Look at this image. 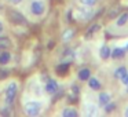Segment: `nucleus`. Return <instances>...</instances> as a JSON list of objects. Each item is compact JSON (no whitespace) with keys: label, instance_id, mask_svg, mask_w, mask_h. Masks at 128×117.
I'll use <instances>...</instances> for the list:
<instances>
[{"label":"nucleus","instance_id":"f257e3e1","mask_svg":"<svg viewBox=\"0 0 128 117\" xmlns=\"http://www.w3.org/2000/svg\"><path fill=\"white\" fill-rule=\"evenodd\" d=\"M18 95V84L15 81L8 84V87L6 88V92H4V100H6L7 108H11L15 102V98Z\"/></svg>","mask_w":128,"mask_h":117},{"label":"nucleus","instance_id":"f03ea898","mask_svg":"<svg viewBox=\"0 0 128 117\" xmlns=\"http://www.w3.org/2000/svg\"><path fill=\"white\" fill-rule=\"evenodd\" d=\"M6 17L8 18V21L11 24H14V25H25L26 24V18L24 14H21L20 11H17V10H7L6 12Z\"/></svg>","mask_w":128,"mask_h":117},{"label":"nucleus","instance_id":"7ed1b4c3","mask_svg":"<svg viewBox=\"0 0 128 117\" xmlns=\"http://www.w3.org/2000/svg\"><path fill=\"white\" fill-rule=\"evenodd\" d=\"M24 110H25V113L28 114V116L30 117H34V116H39L40 112H42V103L39 102H28L25 103V106H24Z\"/></svg>","mask_w":128,"mask_h":117},{"label":"nucleus","instance_id":"20e7f679","mask_svg":"<svg viewBox=\"0 0 128 117\" xmlns=\"http://www.w3.org/2000/svg\"><path fill=\"white\" fill-rule=\"evenodd\" d=\"M30 11L33 15H37V17H40V15L44 14L46 11V6L43 2H40V0H34V2H32L30 4Z\"/></svg>","mask_w":128,"mask_h":117},{"label":"nucleus","instance_id":"39448f33","mask_svg":"<svg viewBox=\"0 0 128 117\" xmlns=\"http://www.w3.org/2000/svg\"><path fill=\"white\" fill-rule=\"evenodd\" d=\"M69 68H70L69 62H62V64H59L58 66L55 68V72H56V74H59V76H66L68 73H69Z\"/></svg>","mask_w":128,"mask_h":117},{"label":"nucleus","instance_id":"423d86ee","mask_svg":"<svg viewBox=\"0 0 128 117\" xmlns=\"http://www.w3.org/2000/svg\"><path fill=\"white\" fill-rule=\"evenodd\" d=\"M46 91L48 94H55L58 91V84H56V81L52 80V78H48L47 83H46Z\"/></svg>","mask_w":128,"mask_h":117},{"label":"nucleus","instance_id":"0eeeda50","mask_svg":"<svg viewBox=\"0 0 128 117\" xmlns=\"http://www.w3.org/2000/svg\"><path fill=\"white\" fill-rule=\"evenodd\" d=\"M99 29H100V25H98V24L91 25L88 29H87V32H86V39H91V37H94V34L98 33Z\"/></svg>","mask_w":128,"mask_h":117},{"label":"nucleus","instance_id":"6e6552de","mask_svg":"<svg viewBox=\"0 0 128 117\" xmlns=\"http://www.w3.org/2000/svg\"><path fill=\"white\" fill-rule=\"evenodd\" d=\"M11 59V54L8 52L7 50L0 51V65H7Z\"/></svg>","mask_w":128,"mask_h":117},{"label":"nucleus","instance_id":"1a4fd4ad","mask_svg":"<svg viewBox=\"0 0 128 117\" xmlns=\"http://www.w3.org/2000/svg\"><path fill=\"white\" fill-rule=\"evenodd\" d=\"M77 76H78V78H80L81 81H86V80H88V78L91 77V70L87 69V68H83V69L78 70Z\"/></svg>","mask_w":128,"mask_h":117},{"label":"nucleus","instance_id":"9d476101","mask_svg":"<svg viewBox=\"0 0 128 117\" xmlns=\"http://www.w3.org/2000/svg\"><path fill=\"white\" fill-rule=\"evenodd\" d=\"M10 47H11V40H10L8 37H6V36L0 37V51L8 50Z\"/></svg>","mask_w":128,"mask_h":117},{"label":"nucleus","instance_id":"9b49d317","mask_svg":"<svg viewBox=\"0 0 128 117\" xmlns=\"http://www.w3.org/2000/svg\"><path fill=\"white\" fill-rule=\"evenodd\" d=\"M73 37H74V29H65V32L62 33V40L65 43L70 42Z\"/></svg>","mask_w":128,"mask_h":117},{"label":"nucleus","instance_id":"f8f14e48","mask_svg":"<svg viewBox=\"0 0 128 117\" xmlns=\"http://www.w3.org/2000/svg\"><path fill=\"white\" fill-rule=\"evenodd\" d=\"M62 116L64 117H77L78 116V112L76 109H72V108H66L62 110Z\"/></svg>","mask_w":128,"mask_h":117},{"label":"nucleus","instance_id":"ddd939ff","mask_svg":"<svg viewBox=\"0 0 128 117\" xmlns=\"http://www.w3.org/2000/svg\"><path fill=\"white\" fill-rule=\"evenodd\" d=\"M88 86H90V88H91V90H99L100 88L99 80L95 78V77H90L88 78Z\"/></svg>","mask_w":128,"mask_h":117},{"label":"nucleus","instance_id":"4468645a","mask_svg":"<svg viewBox=\"0 0 128 117\" xmlns=\"http://www.w3.org/2000/svg\"><path fill=\"white\" fill-rule=\"evenodd\" d=\"M99 55H100V58H102V59H108L109 56L112 55V51H110V48H109L108 46H103V47L100 48V52H99Z\"/></svg>","mask_w":128,"mask_h":117},{"label":"nucleus","instance_id":"2eb2a0df","mask_svg":"<svg viewBox=\"0 0 128 117\" xmlns=\"http://www.w3.org/2000/svg\"><path fill=\"white\" fill-rule=\"evenodd\" d=\"M128 21V12H122V14H118V17H117V25L118 26H122L125 25Z\"/></svg>","mask_w":128,"mask_h":117},{"label":"nucleus","instance_id":"dca6fc26","mask_svg":"<svg viewBox=\"0 0 128 117\" xmlns=\"http://www.w3.org/2000/svg\"><path fill=\"white\" fill-rule=\"evenodd\" d=\"M109 102H110V95L106 94V92H102V94L99 95V103L102 106H106Z\"/></svg>","mask_w":128,"mask_h":117},{"label":"nucleus","instance_id":"f3484780","mask_svg":"<svg viewBox=\"0 0 128 117\" xmlns=\"http://www.w3.org/2000/svg\"><path fill=\"white\" fill-rule=\"evenodd\" d=\"M125 74H127V69H125L124 66H121V68H118V69L116 70V73H114V77H116V78H122Z\"/></svg>","mask_w":128,"mask_h":117},{"label":"nucleus","instance_id":"a211bd4d","mask_svg":"<svg viewBox=\"0 0 128 117\" xmlns=\"http://www.w3.org/2000/svg\"><path fill=\"white\" fill-rule=\"evenodd\" d=\"M124 52L125 51L122 50V48H116V50L113 51V52H112V56H113V58H121L122 55H124Z\"/></svg>","mask_w":128,"mask_h":117},{"label":"nucleus","instance_id":"6ab92c4d","mask_svg":"<svg viewBox=\"0 0 128 117\" xmlns=\"http://www.w3.org/2000/svg\"><path fill=\"white\" fill-rule=\"evenodd\" d=\"M118 14H120V7H116L113 11L109 12V17H110V18H116V17H118Z\"/></svg>","mask_w":128,"mask_h":117},{"label":"nucleus","instance_id":"aec40b11","mask_svg":"<svg viewBox=\"0 0 128 117\" xmlns=\"http://www.w3.org/2000/svg\"><path fill=\"white\" fill-rule=\"evenodd\" d=\"M80 2L84 4V6H94L98 0H80Z\"/></svg>","mask_w":128,"mask_h":117},{"label":"nucleus","instance_id":"412c9836","mask_svg":"<svg viewBox=\"0 0 128 117\" xmlns=\"http://www.w3.org/2000/svg\"><path fill=\"white\" fill-rule=\"evenodd\" d=\"M114 109H116V105H114V103H108V105H106V108H105V110L108 112V113H110V112H113Z\"/></svg>","mask_w":128,"mask_h":117},{"label":"nucleus","instance_id":"4be33fe9","mask_svg":"<svg viewBox=\"0 0 128 117\" xmlns=\"http://www.w3.org/2000/svg\"><path fill=\"white\" fill-rule=\"evenodd\" d=\"M122 81H124V84L128 87V72H127V74H125L124 77H122Z\"/></svg>","mask_w":128,"mask_h":117},{"label":"nucleus","instance_id":"5701e85b","mask_svg":"<svg viewBox=\"0 0 128 117\" xmlns=\"http://www.w3.org/2000/svg\"><path fill=\"white\" fill-rule=\"evenodd\" d=\"M8 2H10L11 4H20L21 2H22V0H8Z\"/></svg>","mask_w":128,"mask_h":117},{"label":"nucleus","instance_id":"b1692460","mask_svg":"<svg viewBox=\"0 0 128 117\" xmlns=\"http://www.w3.org/2000/svg\"><path fill=\"white\" fill-rule=\"evenodd\" d=\"M3 29H4V26H3V24L0 22V33H2V32H3Z\"/></svg>","mask_w":128,"mask_h":117},{"label":"nucleus","instance_id":"393cba45","mask_svg":"<svg viewBox=\"0 0 128 117\" xmlns=\"http://www.w3.org/2000/svg\"><path fill=\"white\" fill-rule=\"evenodd\" d=\"M125 116H127V117H128V109H127V112H125Z\"/></svg>","mask_w":128,"mask_h":117}]
</instances>
